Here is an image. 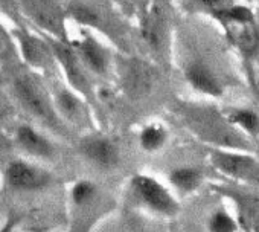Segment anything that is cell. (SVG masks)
<instances>
[{"instance_id":"4fadbf2b","label":"cell","mask_w":259,"mask_h":232,"mask_svg":"<svg viewBox=\"0 0 259 232\" xmlns=\"http://www.w3.org/2000/svg\"><path fill=\"white\" fill-rule=\"evenodd\" d=\"M55 54L69 78V81L78 89V90H84V86H85V81H84V75L79 69V64H78V60L75 58L73 52L67 48H64L63 45H58L55 46Z\"/></svg>"},{"instance_id":"8992f818","label":"cell","mask_w":259,"mask_h":232,"mask_svg":"<svg viewBox=\"0 0 259 232\" xmlns=\"http://www.w3.org/2000/svg\"><path fill=\"white\" fill-rule=\"evenodd\" d=\"M154 70L138 60L130 61L123 69V84L128 93L135 96L148 95L154 86Z\"/></svg>"},{"instance_id":"5bb4252c","label":"cell","mask_w":259,"mask_h":232,"mask_svg":"<svg viewBox=\"0 0 259 232\" xmlns=\"http://www.w3.org/2000/svg\"><path fill=\"white\" fill-rule=\"evenodd\" d=\"M227 120L247 135L259 133V114L250 108H232L227 114Z\"/></svg>"},{"instance_id":"5b68a950","label":"cell","mask_w":259,"mask_h":232,"mask_svg":"<svg viewBox=\"0 0 259 232\" xmlns=\"http://www.w3.org/2000/svg\"><path fill=\"white\" fill-rule=\"evenodd\" d=\"M185 76L188 83L192 86V89L207 96L218 98L223 95V84L220 78L215 75V72L209 66H206L201 61H194L188 64L185 69Z\"/></svg>"},{"instance_id":"8fae6325","label":"cell","mask_w":259,"mask_h":232,"mask_svg":"<svg viewBox=\"0 0 259 232\" xmlns=\"http://www.w3.org/2000/svg\"><path fill=\"white\" fill-rule=\"evenodd\" d=\"M79 55L85 66L95 73H104L107 70V55L93 38H84L79 43Z\"/></svg>"},{"instance_id":"6da1fadb","label":"cell","mask_w":259,"mask_h":232,"mask_svg":"<svg viewBox=\"0 0 259 232\" xmlns=\"http://www.w3.org/2000/svg\"><path fill=\"white\" fill-rule=\"evenodd\" d=\"M114 208L116 202L93 180L79 179L73 182L69 189L67 232H93Z\"/></svg>"},{"instance_id":"3957f363","label":"cell","mask_w":259,"mask_h":232,"mask_svg":"<svg viewBox=\"0 0 259 232\" xmlns=\"http://www.w3.org/2000/svg\"><path fill=\"white\" fill-rule=\"evenodd\" d=\"M7 185L20 192H37L49 188L54 182V176L31 162L26 161H11L5 170Z\"/></svg>"},{"instance_id":"9c48e42d","label":"cell","mask_w":259,"mask_h":232,"mask_svg":"<svg viewBox=\"0 0 259 232\" xmlns=\"http://www.w3.org/2000/svg\"><path fill=\"white\" fill-rule=\"evenodd\" d=\"M16 92L22 101V104L34 114L40 116L41 120H46L49 123L54 121L52 118V111L51 108L48 107V104L45 102L43 96L35 90L34 86H31L29 83H25V81H17L16 83Z\"/></svg>"},{"instance_id":"30bf717a","label":"cell","mask_w":259,"mask_h":232,"mask_svg":"<svg viewBox=\"0 0 259 232\" xmlns=\"http://www.w3.org/2000/svg\"><path fill=\"white\" fill-rule=\"evenodd\" d=\"M215 165L235 177H251L254 164L250 158L245 154H236V153H218L215 154Z\"/></svg>"},{"instance_id":"2e32d148","label":"cell","mask_w":259,"mask_h":232,"mask_svg":"<svg viewBox=\"0 0 259 232\" xmlns=\"http://www.w3.org/2000/svg\"><path fill=\"white\" fill-rule=\"evenodd\" d=\"M144 35H145V40L153 48L160 46V42H162V19L159 17V14L153 13L144 22Z\"/></svg>"},{"instance_id":"ba28073f","label":"cell","mask_w":259,"mask_h":232,"mask_svg":"<svg viewBox=\"0 0 259 232\" xmlns=\"http://www.w3.org/2000/svg\"><path fill=\"white\" fill-rule=\"evenodd\" d=\"M17 142L19 145L29 154L35 158L51 159L54 156V145L48 138L38 133L31 126H22L17 130Z\"/></svg>"},{"instance_id":"277c9868","label":"cell","mask_w":259,"mask_h":232,"mask_svg":"<svg viewBox=\"0 0 259 232\" xmlns=\"http://www.w3.org/2000/svg\"><path fill=\"white\" fill-rule=\"evenodd\" d=\"M81 154L96 168L111 170L120 161V153L117 145L107 136L95 135L82 139L79 145Z\"/></svg>"},{"instance_id":"ac0fdd59","label":"cell","mask_w":259,"mask_h":232,"mask_svg":"<svg viewBox=\"0 0 259 232\" xmlns=\"http://www.w3.org/2000/svg\"><path fill=\"white\" fill-rule=\"evenodd\" d=\"M72 17L82 25H96L98 23V16L93 10H90L85 5H73L70 8Z\"/></svg>"},{"instance_id":"7c38bea8","label":"cell","mask_w":259,"mask_h":232,"mask_svg":"<svg viewBox=\"0 0 259 232\" xmlns=\"http://www.w3.org/2000/svg\"><path fill=\"white\" fill-rule=\"evenodd\" d=\"M168 142V130L157 123L147 124L139 132V145L147 153H156L162 150Z\"/></svg>"},{"instance_id":"d6986e66","label":"cell","mask_w":259,"mask_h":232,"mask_svg":"<svg viewBox=\"0 0 259 232\" xmlns=\"http://www.w3.org/2000/svg\"><path fill=\"white\" fill-rule=\"evenodd\" d=\"M25 220V214L20 212H10V215L7 217L5 223L0 226V232H14L16 227Z\"/></svg>"},{"instance_id":"ffe728a7","label":"cell","mask_w":259,"mask_h":232,"mask_svg":"<svg viewBox=\"0 0 259 232\" xmlns=\"http://www.w3.org/2000/svg\"><path fill=\"white\" fill-rule=\"evenodd\" d=\"M198 4L206 8L210 14L226 8V0H198Z\"/></svg>"},{"instance_id":"7a4b0ae2","label":"cell","mask_w":259,"mask_h":232,"mask_svg":"<svg viewBox=\"0 0 259 232\" xmlns=\"http://www.w3.org/2000/svg\"><path fill=\"white\" fill-rule=\"evenodd\" d=\"M130 192L138 206L153 215L172 218L180 212V202L176 192H172V188H168L150 174L141 173L133 176L130 182Z\"/></svg>"},{"instance_id":"e0dca14e","label":"cell","mask_w":259,"mask_h":232,"mask_svg":"<svg viewBox=\"0 0 259 232\" xmlns=\"http://www.w3.org/2000/svg\"><path fill=\"white\" fill-rule=\"evenodd\" d=\"M57 104L60 107V110L67 116L70 120H75L76 116L79 114V102L76 99V96H73L70 92H60L58 93V98H57Z\"/></svg>"},{"instance_id":"9a60e30c","label":"cell","mask_w":259,"mask_h":232,"mask_svg":"<svg viewBox=\"0 0 259 232\" xmlns=\"http://www.w3.org/2000/svg\"><path fill=\"white\" fill-rule=\"evenodd\" d=\"M207 232H238V221L226 208H215L206 220Z\"/></svg>"},{"instance_id":"52a82bcc","label":"cell","mask_w":259,"mask_h":232,"mask_svg":"<svg viewBox=\"0 0 259 232\" xmlns=\"http://www.w3.org/2000/svg\"><path fill=\"white\" fill-rule=\"evenodd\" d=\"M203 179H204L203 171L192 165L176 167L168 174L171 188L177 194H183V196H189V194L195 192L200 188V185L203 183Z\"/></svg>"},{"instance_id":"44dd1931","label":"cell","mask_w":259,"mask_h":232,"mask_svg":"<svg viewBox=\"0 0 259 232\" xmlns=\"http://www.w3.org/2000/svg\"><path fill=\"white\" fill-rule=\"evenodd\" d=\"M138 232H145V230H138Z\"/></svg>"}]
</instances>
